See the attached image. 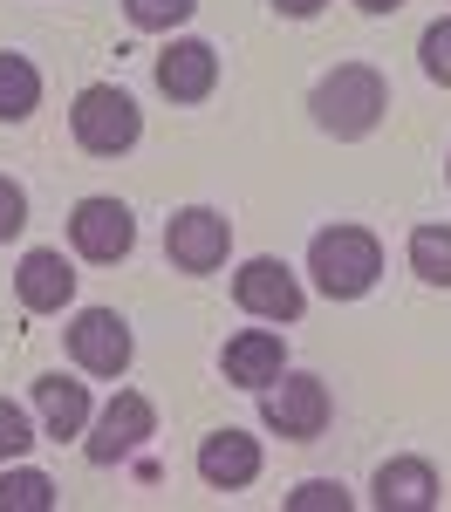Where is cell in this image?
Listing matches in <instances>:
<instances>
[{"instance_id": "3", "label": "cell", "mask_w": 451, "mask_h": 512, "mask_svg": "<svg viewBox=\"0 0 451 512\" xmlns=\"http://www.w3.org/2000/svg\"><path fill=\"white\" fill-rule=\"evenodd\" d=\"M69 130H76V144L89 158H123L144 137V117H137V103L123 96L117 82H89L76 96V110H69Z\"/></svg>"}, {"instance_id": "4", "label": "cell", "mask_w": 451, "mask_h": 512, "mask_svg": "<svg viewBox=\"0 0 451 512\" xmlns=\"http://www.w3.org/2000/svg\"><path fill=\"white\" fill-rule=\"evenodd\" d=\"M260 417H267V431H281L287 444H315V437L328 431V417H335V403H328L322 376L281 369V376L260 390Z\"/></svg>"}, {"instance_id": "12", "label": "cell", "mask_w": 451, "mask_h": 512, "mask_svg": "<svg viewBox=\"0 0 451 512\" xmlns=\"http://www.w3.org/2000/svg\"><path fill=\"white\" fill-rule=\"evenodd\" d=\"M199 478L212 485V492H240V485H253L260 478V437H246V431H212L199 444Z\"/></svg>"}, {"instance_id": "5", "label": "cell", "mask_w": 451, "mask_h": 512, "mask_svg": "<svg viewBox=\"0 0 451 512\" xmlns=\"http://www.w3.org/2000/svg\"><path fill=\"white\" fill-rule=\"evenodd\" d=\"M226 246H233V226H226V212H212V205H185V212H171V226H164V253H171L178 274H212V267H226Z\"/></svg>"}, {"instance_id": "8", "label": "cell", "mask_w": 451, "mask_h": 512, "mask_svg": "<svg viewBox=\"0 0 451 512\" xmlns=\"http://www.w3.org/2000/svg\"><path fill=\"white\" fill-rule=\"evenodd\" d=\"M233 301H240L246 315L260 321H301V308H308V294H301V280L287 274L281 260H246L240 274H233Z\"/></svg>"}, {"instance_id": "13", "label": "cell", "mask_w": 451, "mask_h": 512, "mask_svg": "<svg viewBox=\"0 0 451 512\" xmlns=\"http://www.w3.org/2000/svg\"><path fill=\"white\" fill-rule=\"evenodd\" d=\"M219 362H226V383H240V390H267V383L287 369V349H281L274 328H240V335L226 342Z\"/></svg>"}, {"instance_id": "20", "label": "cell", "mask_w": 451, "mask_h": 512, "mask_svg": "<svg viewBox=\"0 0 451 512\" xmlns=\"http://www.w3.org/2000/svg\"><path fill=\"white\" fill-rule=\"evenodd\" d=\"M417 55H424V76L438 89H451V21H431L424 41H417Z\"/></svg>"}, {"instance_id": "6", "label": "cell", "mask_w": 451, "mask_h": 512, "mask_svg": "<svg viewBox=\"0 0 451 512\" xmlns=\"http://www.w3.org/2000/svg\"><path fill=\"white\" fill-rule=\"evenodd\" d=\"M69 239H76L82 260L117 267L123 253L137 246V219H130V205H123V198H82L76 212H69Z\"/></svg>"}, {"instance_id": "26", "label": "cell", "mask_w": 451, "mask_h": 512, "mask_svg": "<svg viewBox=\"0 0 451 512\" xmlns=\"http://www.w3.org/2000/svg\"><path fill=\"white\" fill-rule=\"evenodd\" d=\"M445 178H451V158H445Z\"/></svg>"}, {"instance_id": "19", "label": "cell", "mask_w": 451, "mask_h": 512, "mask_svg": "<svg viewBox=\"0 0 451 512\" xmlns=\"http://www.w3.org/2000/svg\"><path fill=\"white\" fill-rule=\"evenodd\" d=\"M123 14H130V28L171 35V28H185V21L199 14V0H123Z\"/></svg>"}, {"instance_id": "7", "label": "cell", "mask_w": 451, "mask_h": 512, "mask_svg": "<svg viewBox=\"0 0 451 512\" xmlns=\"http://www.w3.org/2000/svg\"><path fill=\"white\" fill-rule=\"evenodd\" d=\"M69 355L89 376H123L130 369V321L117 308H82L69 321Z\"/></svg>"}, {"instance_id": "10", "label": "cell", "mask_w": 451, "mask_h": 512, "mask_svg": "<svg viewBox=\"0 0 451 512\" xmlns=\"http://www.w3.org/2000/svg\"><path fill=\"white\" fill-rule=\"evenodd\" d=\"M14 294H21V308H28V315H62V308L76 301V267H69L55 246H35V253H21Z\"/></svg>"}, {"instance_id": "25", "label": "cell", "mask_w": 451, "mask_h": 512, "mask_svg": "<svg viewBox=\"0 0 451 512\" xmlns=\"http://www.w3.org/2000/svg\"><path fill=\"white\" fill-rule=\"evenodd\" d=\"M356 7H363V14H397L404 0H356Z\"/></svg>"}, {"instance_id": "18", "label": "cell", "mask_w": 451, "mask_h": 512, "mask_svg": "<svg viewBox=\"0 0 451 512\" xmlns=\"http://www.w3.org/2000/svg\"><path fill=\"white\" fill-rule=\"evenodd\" d=\"M0 512H55V485L41 472H7L0 478Z\"/></svg>"}, {"instance_id": "16", "label": "cell", "mask_w": 451, "mask_h": 512, "mask_svg": "<svg viewBox=\"0 0 451 512\" xmlns=\"http://www.w3.org/2000/svg\"><path fill=\"white\" fill-rule=\"evenodd\" d=\"M41 110V76L28 55H0V123H21Z\"/></svg>"}, {"instance_id": "17", "label": "cell", "mask_w": 451, "mask_h": 512, "mask_svg": "<svg viewBox=\"0 0 451 512\" xmlns=\"http://www.w3.org/2000/svg\"><path fill=\"white\" fill-rule=\"evenodd\" d=\"M410 267L431 287H451V226H417L410 233Z\"/></svg>"}, {"instance_id": "2", "label": "cell", "mask_w": 451, "mask_h": 512, "mask_svg": "<svg viewBox=\"0 0 451 512\" xmlns=\"http://www.w3.org/2000/svg\"><path fill=\"white\" fill-rule=\"evenodd\" d=\"M308 274H315V287L328 301H363L376 287V274H383V246L363 226H328L308 246Z\"/></svg>"}, {"instance_id": "9", "label": "cell", "mask_w": 451, "mask_h": 512, "mask_svg": "<svg viewBox=\"0 0 451 512\" xmlns=\"http://www.w3.org/2000/svg\"><path fill=\"white\" fill-rule=\"evenodd\" d=\"M158 431V410H151V396L137 390H117L110 396V410L96 417V437H89V465H117V458H130L144 437Z\"/></svg>"}, {"instance_id": "23", "label": "cell", "mask_w": 451, "mask_h": 512, "mask_svg": "<svg viewBox=\"0 0 451 512\" xmlns=\"http://www.w3.org/2000/svg\"><path fill=\"white\" fill-rule=\"evenodd\" d=\"M21 226H28V192L14 178H0V239H14Z\"/></svg>"}, {"instance_id": "15", "label": "cell", "mask_w": 451, "mask_h": 512, "mask_svg": "<svg viewBox=\"0 0 451 512\" xmlns=\"http://www.w3.org/2000/svg\"><path fill=\"white\" fill-rule=\"evenodd\" d=\"M35 410H41V431L48 437H82V424H89V390L69 383V376H41Z\"/></svg>"}, {"instance_id": "1", "label": "cell", "mask_w": 451, "mask_h": 512, "mask_svg": "<svg viewBox=\"0 0 451 512\" xmlns=\"http://www.w3.org/2000/svg\"><path fill=\"white\" fill-rule=\"evenodd\" d=\"M308 110H315V123H322L328 137L356 144V137H369V130L383 123V110H390V82L376 76L369 62H342V69H328V76L315 82Z\"/></svg>"}, {"instance_id": "21", "label": "cell", "mask_w": 451, "mask_h": 512, "mask_svg": "<svg viewBox=\"0 0 451 512\" xmlns=\"http://www.w3.org/2000/svg\"><path fill=\"white\" fill-rule=\"evenodd\" d=\"M28 444H35V424H28V410L0 396V465H7V458H21Z\"/></svg>"}, {"instance_id": "14", "label": "cell", "mask_w": 451, "mask_h": 512, "mask_svg": "<svg viewBox=\"0 0 451 512\" xmlns=\"http://www.w3.org/2000/svg\"><path fill=\"white\" fill-rule=\"evenodd\" d=\"M369 499L383 512H431L438 506V472L424 458H390L376 472V485H369Z\"/></svg>"}, {"instance_id": "11", "label": "cell", "mask_w": 451, "mask_h": 512, "mask_svg": "<svg viewBox=\"0 0 451 512\" xmlns=\"http://www.w3.org/2000/svg\"><path fill=\"white\" fill-rule=\"evenodd\" d=\"M158 89L171 103H205L219 89V48L212 41H171L158 55Z\"/></svg>"}, {"instance_id": "22", "label": "cell", "mask_w": 451, "mask_h": 512, "mask_svg": "<svg viewBox=\"0 0 451 512\" xmlns=\"http://www.w3.org/2000/svg\"><path fill=\"white\" fill-rule=\"evenodd\" d=\"M287 512H349V492H342L335 478H308V485L287 499Z\"/></svg>"}, {"instance_id": "24", "label": "cell", "mask_w": 451, "mask_h": 512, "mask_svg": "<svg viewBox=\"0 0 451 512\" xmlns=\"http://www.w3.org/2000/svg\"><path fill=\"white\" fill-rule=\"evenodd\" d=\"M287 21H308V14H322V0H274Z\"/></svg>"}]
</instances>
